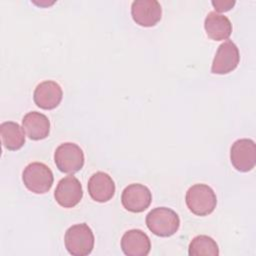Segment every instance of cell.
<instances>
[{
    "mask_svg": "<svg viewBox=\"0 0 256 256\" xmlns=\"http://www.w3.org/2000/svg\"><path fill=\"white\" fill-rule=\"evenodd\" d=\"M185 202L188 209L197 216L211 214L217 205V197L213 189L207 184L192 185L186 192Z\"/></svg>",
    "mask_w": 256,
    "mask_h": 256,
    "instance_id": "1",
    "label": "cell"
},
{
    "mask_svg": "<svg viewBox=\"0 0 256 256\" xmlns=\"http://www.w3.org/2000/svg\"><path fill=\"white\" fill-rule=\"evenodd\" d=\"M94 234L86 223L70 226L64 236L65 248L73 256H87L94 248Z\"/></svg>",
    "mask_w": 256,
    "mask_h": 256,
    "instance_id": "2",
    "label": "cell"
},
{
    "mask_svg": "<svg viewBox=\"0 0 256 256\" xmlns=\"http://www.w3.org/2000/svg\"><path fill=\"white\" fill-rule=\"evenodd\" d=\"M146 225L156 236L169 237L179 229L180 218L168 207H156L146 215Z\"/></svg>",
    "mask_w": 256,
    "mask_h": 256,
    "instance_id": "3",
    "label": "cell"
},
{
    "mask_svg": "<svg viewBox=\"0 0 256 256\" xmlns=\"http://www.w3.org/2000/svg\"><path fill=\"white\" fill-rule=\"evenodd\" d=\"M22 180L25 187L35 194L48 192L54 181L52 170L44 163L32 162L28 164L22 173Z\"/></svg>",
    "mask_w": 256,
    "mask_h": 256,
    "instance_id": "4",
    "label": "cell"
},
{
    "mask_svg": "<svg viewBox=\"0 0 256 256\" xmlns=\"http://www.w3.org/2000/svg\"><path fill=\"white\" fill-rule=\"evenodd\" d=\"M83 150L75 143L65 142L60 144L54 153V162L57 168L67 174H73L82 169L84 165Z\"/></svg>",
    "mask_w": 256,
    "mask_h": 256,
    "instance_id": "5",
    "label": "cell"
},
{
    "mask_svg": "<svg viewBox=\"0 0 256 256\" xmlns=\"http://www.w3.org/2000/svg\"><path fill=\"white\" fill-rule=\"evenodd\" d=\"M230 160L234 168L240 172L251 171L256 164V144L252 139L236 140L230 149Z\"/></svg>",
    "mask_w": 256,
    "mask_h": 256,
    "instance_id": "6",
    "label": "cell"
},
{
    "mask_svg": "<svg viewBox=\"0 0 256 256\" xmlns=\"http://www.w3.org/2000/svg\"><path fill=\"white\" fill-rule=\"evenodd\" d=\"M152 201L150 189L140 183H132L124 188L121 195L123 207L132 213H140L146 210Z\"/></svg>",
    "mask_w": 256,
    "mask_h": 256,
    "instance_id": "7",
    "label": "cell"
},
{
    "mask_svg": "<svg viewBox=\"0 0 256 256\" xmlns=\"http://www.w3.org/2000/svg\"><path fill=\"white\" fill-rule=\"evenodd\" d=\"M240 61L239 49L234 42L227 40L219 45L214 56L211 72L213 74L224 75L232 72Z\"/></svg>",
    "mask_w": 256,
    "mask_h": 256,
    "instance_id": "8",
    "label": "cell"
},
{
    "mask_svg": "<svg viewBox=\"0 0 256 256\" xmlns=\"http://www.w3.org/2000/svg\"><path fill=\"white\" fill-rule=\"evenodd\" d=\"M83 197V190L80 181L73 175L62 178L55 189L54 198L64 208L76 206Z\"/></svg>",
    "mask_w": 256,
    "mask_h": 256,
    "instance_id": "9",
    "label": "cell"
},
{
    "mask_svg": "<svg viewBox=\"0 0 256 256\" xmlns=\"http://www.w3.org/2000/svg\"><path fill=\"white\" fill-rule=\"evenodd\" d=\"M133 20L140 26L152 27L162 16V8L157 0H135L131 5Z\"/></svg>",
    "mask_w": 256,
    "mask_h": 256,
    "instance_id": "10",
    "label": "cell"
},
{
    "mask_svg": "<svg viewBox=\"0 0 256 256\" xmlns=\"http://www.w3.org/2000/svg\"><path fill=\"white\" fill-rule=\"evenodd\" d=\"M63 97L61 86L52 80H46L39 83L33 93L35 104L44 110L56 108Z\"/></svg>",
    "mask_w": 256,
    "mask_h": 256,
    "instance_id": "11",
    "label": "cell"
},
{
    "mask_svg": "<svg viewBox=\"0 0 256 256\" xmlns=\"http://www.w3.org/2000/svg\"><path fill=\"white\" fill-rule=\"evenodd\" d=\"M121 249L127 256H147L151 250V241L142 230L130 229L121 238Z\"/></svg>",
    "mask_w": 256,
    "mask_h": 256,
    "instance_id": "12",
    "label": "cell"
},
{
    "mask_svg": "<svg viewBox=\"0 0 256 256\" xmlns=\"http://www.w3.org/2000/svg\"><path fill=\"white\" fill-rule=\"evenodd\" d=\"M87 188L90 197L99 203L109 201L115 194V183L112 177L102 171L94 173L89 178Z\"/></svg>",
    "mask_w": 256,
    "mask_h": 256,
    "instance_id": "13",
    "label": "cell"
},
{
    "mask_svg": "<svg viewBox=\"0 0 256 256\" xmlns=\"http://www.w3.org/2000/svg\"><path fill=\"white\" fill-rule=\"evenodd\" d=\"M22 127L26 135L32 140L45 139L50 132V121L48 117L40 112L31 111L24 115Z\"/></svg>",
    "mask_w": 256,
    "mask_h": 256,
    "instance_id": "14",
    "label": "cell"
},
{
    "mask_svg": "<svg viewBox=\"0 0 256 256\" xmlns=\"http://www.w3.org/2000/svg\"><path fill=\"white\" fill-rule=\"evenodd\" d=\"M204 28L208 37L216 41L226 40L232 33V23L229 18L216 11H211L207 14Z\"/></svg>",
    "mask_w": 256,
    "mask_h": 256,
    "instance_id": "15",
    "label": "cell"
},
{
    "mask_svg": "<svg viewBox=\"0 0 256 256\" xmlns=\"http://www.w3.org/2000/svg\"><path fill=\"white\" fill-rule=\"evenodd\" d=\"M3 146L11 151L20 149L25 143V131L17 122L5 121L0 125Z\"/></svg>",
    "mask_w": 256,
    "mask_h": 256,
    "instance_id": "16",
    "label": "cell"
},
{
    "mask_svg": "<svg viewBox=\"0 0 256 256\" xmlns=\"http://www.w3.org/2000/svg\"><path fill=\"white\" fill-rule=\"evenodd\" d=\"M190 256H218L219 248L216 241L207 235L195 236L188 247Z\"/></svg>",
    "mask_w": 256,
    "mask_h": 256,
    "instance_id": "17",
    "label": "cell"
},
{
    "mask_svg": "<svg viewBox=\"0 0 256 256\" xmlns=\"http://www.w3.org/2000/svg\"><path fill=\"white\" fill-rule=\"evenodd\" d=\"M211 3L214 6L217 13L229 11L235 5L234 0H213Z\"/></svg>",
    "mask_w": 256,
    "mask_h": 256,
    "instance_id": "18",
    "label": "cell"
}]
</instances>
